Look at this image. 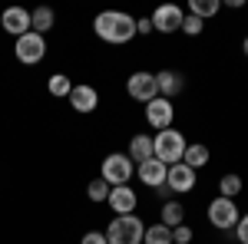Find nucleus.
Wrapping results in <instances>:
<instances>
[{
  "label": "nucleus",
  "mask_w": 248,
  "mask_h": 244,
  "mask_svg": "<svg viewBox=\"0 0 248 244\" xmlns=\"http://www.w3.org/2000/svg\"><path fill=\"white\" fill-rule=\"evenodd\" d=\"M218 191H222V198H232V201H235V195H242V178H238V175H222Z\"/></svg>",
  "instance_id": "5701e85b"
},
{
  "label": "nucleus",
  "mask_w": 248,
  "mask_h": 244,
  "mask_svg": "<svg viewBox=\"0 0 248 244\" xmlns=\"http://www.w3.org/2000/svg\"><path fill=\"white\" fill-rule=\"evenodd\" d=\"M46 89H50V96H57V99H70V93H73V79L70 76H63V73H53L50 76V83H46Z\"/></svg>",
  "instance_id": "a211bd4d"
},
{
  "label": "nucleus",
  "mask_w": 248,
  "mask_h": 244,
  "mask_svg": "<svg viewBox=\"0 0 248 244\" xmlns=\"http://www.w3.org/2000/svg\"><path fill=\"white\" fill-rule=\"evenodd\" d=\"M86 191H90V198H93V201H106V198H109V191H113V188L106 185V182H103V178H96V182H90V188H86Z\"/></svg>",
  "instance_id": "b1692460"
},
{
  "label": "nucleus",
  "mask_w": 248,
  "mask_h": 244,
  "mask_svg": "<svg viewBox=\"0 0 248 244\" xmlns=\"http://www.w3.org/2000/svg\"><path fill=\"white\" fill-rule=\"evenodd\" d=\"M99 178H103L109 188L129 185V178H133V158H129V155H123V152L106 155V158H103V175H99Z\"/></svg>",
  "instance_id": "20e7f679"
},
{
  "label": "nucleus",
  "mask_w": 248,
  "mask_h": 244,
  "mask_svg": "<svg viewBox=\"0 0 248 244\" xmlns=\"http://www.w3.org/2000/svg\"><path fill=\"white\" fill-rule=\"evenodd\" d=\"M242 50H245V57H248V37H245V43H242Z\"/></svg>",
  "instance_id": "c756f323"
},
{
  "label": "nucleus",
  "mask_w": 248,
  "mask_h": 244,
  "mask_svg": "<svg viewBox=\"0 0 248 244\" xmlns=\"http://www.w3.org/2000/svg\"><path fill=\"white\" fill-rule=\"evenodd\" d=\"M155 86H159V96L162 99H172V96H179L186 89V76L175 73V70H159L155 73Z\"/></svg>",
  "instance_id": "4468645a"
},
{
  "label": "nucleus",
  "mask_w": 248,
  "mask_h": 244,
  "mask_svg": "<svg viewBox=\"0 0 248 244\" xmlns=\"http://www.w3.org/2000/svg\"><path fill=\"white\" fill-rule=\"evenodd\" d=\"M218 0H192L189 3V10H192V17H199V20H205V17H215L218 14Z\"/></svg>",
  "instance_id": "4be33fe9"
},
{
  "label": "nucleus",
  "mask_w": 248,
  "mask_h": 244,
  "mask_svg": "<svg viewBox=\"0 0 248 244\" xmlns=\"http://www.w3.org/2000/svg\"><path fill=\"white\" fill-rule=\"evenodd\" d=\"M106 201H109V208H113L116 215H133L136 205H139V198H136V191L129 185H116Z\"/></svg>",
  "instance_id": "ddd939ff"
},
{
  "label": "nucleus",
  "mask_w": 248,
  "mask_h": 244,
  "mask_svg": "<svg viewBox=\"0 0 248 244\" xmlns=\"http://www.w3.org/2000/svg\"><path fill=\"white\" fill-rule=\"evenodd\" d=\"M70 106L77 109V113H93L96 106H99V93H96L93 86H73V93H70Z\"/></svg>",
  "instance_id": "2eb2a0df"
},
{
  "label": "nucleus",
  "mask_w": 248,
  "mask_h": 244,
  "mask_svg": "<svg viewBox=\"0 0 248 244\" xmlns=\"http://www.w3.org/2000/svg\"><path fill=\"white\" fill-rule=\"evenodd\" d=\"M182 30H186L189 37H199V33H202V20H199V17H192V14H189V17L182 20Z\"/></svg>",
  "instance_id": "a878e982"
},
{
  "label": "nucleus",
  "mask_w": 248,
  "mask_h": 244,
  "mask_svg": "<svg viewBox=\"0 0 248 244\" xmlns=\"http://www.w3.org/2000/svg\"><path fill=\"white\" fill-rule=\"evenodd\" d=\"M238 241L248 244V215H245V218H238Z\"/></svg>",
  "instance_id": "c85d7f7f"
},
{
  "label": "nucleus",
  "mask_w": 248,
  "mask_h": 244,
  "mask_svg": "<svg viewBox=\"0 0 248 244\" xmlns=\"http://www.w3.org/2000/svg\"><path fill=\"white\" fill-rule=\"evenodd\" d=\"M53 23H57V14L50 10V7H37V10H30V30L33 33H50L53 30Z\"/></svg>",
  "instance_id": "f3484780"
},
{
  "label": "nucleus",
  "mask_w": 248,
  "mask_h": 244,
  "mask_svg": "<svg viewBox=\"0 0 248 244\" xmlns=\"http://www.w3.org/2000/svg\"><path fill=\"white\" fill-rule=\"evenodd\" d=\"M79 244H109V241H106L103 231H90V234H83V241H79Z\"/></svg>",
  "instance_id": "bb28decb"
},
{
  "label": "nucleus",
  "mask_w": 248,
  "mask_h": 244,
  "mask_svg": "<svg viewBox=\"0 0 248 244\" xmlns=\"http://www.w3.org/2000/svg\"><path fill=\"white\" fill-rule=\"evenodd\" d=\"M149 20H153V30H159V33H175V30H182L186 14H182V7H175V3H162V7L153 10Z\"/></svg>",
  "instance_id": "0eeeda50"
},
{
  "label": "nucleus",
  "mask_w": 248,
  "mask_h": 244,
  "mask_svg": "<svg viewBox=\"0 0 248 244\" xmlns=\"http://www.w3.org/2000/svg\"><path fill=\"white\" fill-rule=\"evenodd\" d=\"M209 225L218 228V231H229V228L238 225V205L232 201V198H215L209 205Z\"/></svg>",
  "instance_id": "423d86ee"
},
{
  "label": "nucleus",
  "mask_w": 248,
  "mask_h": 244,
  "mask_svg": "<svg viewBox=\"0 0 248 244\" xmlns=\"http://www.w3.org/2000/svg\"><path fill=\"white\" fill-rule=\"evenodd\" d=\"M126 93L139 99V102H153L155 96H159V86H155V73H133L126 79Z\"/></svg>",
  "instance_id": "6e6552de"
},
{
  "label": "nucleus",
  "mask_w": 248,
  "mask_h": 244,
  "mask_svg": "<svg viewBox=\"0 0 248 244\" xmlns=\"http://www.w3.org/2000/svg\"><path fill=\"white\" fill-rule=\"evenodd\" d=\"M166 172H169V165H162L159 158H149V162H142V165H136V175H139V182L149 188H159L166 185Z\"/></svg>",
  "instance_id": "9b49d317"
},
{
  "label": "nucleus",
  "mask_w": 248,
  "mask_h": 244,
  "mask_svg": "<svg viewBox=\"0 0 248 244\" xmlns=\"http://www.w3.org/2000/svg\"><path fill=\"white\" fill-rule=\"evenodd\" d=\"M166 185H169V191H179V195L192 191V188H195V169H189L186 162L169 165V172H166Z\"/></svg>",
  "instance_id": "9d476101"
},
{
  "label": "nucleus",
  "mask_w": 248,
  "mask_h": 244,
  "mask_svg": "<svg viewBox=\"0 0 248 244\" xmlns=\"http://www.w3.org/2000/svg\"><path fill=\"white\" fill-rule=\"evenodd\" d=\"M172 119H175V109H172V99H162L155 96L153 102H146V122L153 129H172Z\"/></svg>",
  "instance_id": "1a4fd4ad"
},
{
  "label": "nucleus",
  "mask_w": 248,
  "mask_h": 244,
  "mask_svg": "<svg viewBox=\"0 0 248 244\" xmlns=\"http://www.w3.org/2000/svg\"><path fill=\"white\" fill-rule=\"evenodd\" d=\"M93 30L99 40L119 46V43H129L136 37V20L129 14H123V10H103V14H96Z\"/></svg>",
  "instance_id": "f257e3e1"
},
{
  "label": "nucleus",
  "mask_w": 248,
  "mask_h": 244,
  "mask_svg": "<svg viewBox=\"0 0 248 244\" xmlns=\"http://www.w3.org/2000/svg\"><path fill=\"white\" fill-rule=\"evenodd\" d=\"M142 244H172V228H166V225L146 228V234H142Z\"/></svg>",
  "instance_id": "aec40b11"
},
{
  "label": "nucleus",
  "mask_w": 248,
  "mask_h": 244,
  "mask_svg": "<svg viewBox=\"0 0 248 244\" xmlns=\"http://www.w3.org/2000/svg\"><path fill=\"white\" fill-rule=\"evenodd\" d=\"M0 27L14 37H23V33H30V14L23 7H7L3 17H0Z\"/></svg>",
  "instance_id": "f8f14e48"
},
{
  "label": "nucleus",
  "mask_w": 248,
  "mask_h": 244,
  "mask_svg": "<svg viewBox=\"0 0 248 244\" xmlns=\"http://www.w3.org/2000/svg\"><path fill=\"white\" fill-rule=\"evenodd\" d=\"M182 162H186L189 169H202V165L209 162V149H205V145H199V142H195V145H186Z\"/></svg>",
  "instance_id": "6ab92c4d"
},
{
  "label": "nucleus",
  "mask_w": 248,
  "mask_h": 244,
  "mask_svg": "<svg viewBox=\"0 0 248 244\" xmlns=\"http://www.w3.org/2000/svg\"><path fill=\"white\" fill-rule=\"evenodd\" d=\"M189 241H192V228L189 225L172 228V244H189Z\"/></svg>",
  "instance_id": "393cba45"
},
{
  "label": "nucleus",
  "mask_w": 248,
  "mask_h": 244,
  "mask_svg": "<svg viewBox=\"0 0 248 244\" xmlns=\"http://www.w3.org/2000/svg\"><path fill=\"white\" fill-rule=\"evenodd\" d=\"M14 53H17L20 63H27V66H37L40 59L46 57V40L40 37V33H23V37H17V46H14Z\"/></svg>",
  "instance_id": "39448f33"
},
{
  "label": "nucleus",
  "mask_w": 248,
  "mask_h": 244,
  "mask_svg": "<svg viewBox=\"0 0 248 244\" xmlns=\"http://www.w3.org/2000/svg\"><path fill=\"white\" fill-rule=\"evenodd\" d=\"M126 155L133 158L136 165L149 162V158H153V139H149V135H133V139H129V152H126Z\"/></svg>",
  "instance_id": "dca6fc26"
},
{
  "label": "nucleus",
  "mask_w": 248,
  "mask_h": 244,
  "mask_svg": "<svg viewBox=\"0 0 248 244\" xmlns=\"http://www.w3.org/2000/svg\"><path fill=\"white\" fill-rule=\"evenodd\" d=\"M182 218H186V215H182V205H179V201H166V208H162V221H159V225L179 228V225H186Z\"/></svg>",
  "instance_id": "412c9836"
},
{
  "label": "nucleus",
  "mask_w": 248,
  "mask_h": 244,
  "mask_svg": "<svg viewBox=\"0 0 248 244\" xmlns=\"http://www.w3.org/2000/svg\"><path fill=\"white\" fill-rule=\"evenodd\" d=\"M136 33H142V37H146V33H153V20H149V17L136 20Z\"/></svg>",
  "instance_id": "cd10ccee"
},
{
  "label": "nucleus",
  "mask_w": 248,
  "mask_h": 244,
  "mask_svg": "<svg viewBox=\"0 0 248 244\" xmlns=\"http://www.w3.org/2000/svg\"><path fill=\"white\" fill-rule=\"evenodd\" d=\"M146 225L139 221V215H116L106 228V241L109 244H142Z\"/></svg>",
  "instance_id": "f03ea898"
},
{
  "label": "nucleus",
  "mask_w": 248,
  "mask_h": 244,
  "mask_svg": "<svg viewBox=\"0 0 248 244\" xmlns=\"http://www.w3.org/2000/svg\"><path fill=\"white\" fill-rule=\"evenodd\" d=\"M186 155V135L175 129H162L153 139V158H159L162 165H175Z\"/></svg>",
  "instance_id": "7ed1b4c3"
}]
</instances>
